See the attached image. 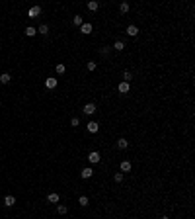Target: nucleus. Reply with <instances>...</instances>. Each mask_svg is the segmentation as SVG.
I'll list each match as a JSON object with an SVG mask.
<instances>
[{
  "label": "nucleus",
  "instance_id": "nucleus-1",
  "mask_svg": "<svg viewBox=\"0 0 195 219\" xmlns=\"http://www.w3.org/2000/svg\"><path fill=\"white\" fill-rule=\"evenodd\" d=\"M99 160H102V155H99L98 151H90L88 153V163L90 164H98Z\"/></svg>",
  "mask_w": 195,
  "mask_h": 219
},
{
  "label": "nucleus",
  "instance_id": "nucleus-2",
  "mask_svg": "<svg viewBox=\"0 0 195 219\" xmlns=\"http://www.w3.org/2000/svg\"><path fill=\"white\" fill-rule=\"evenodd\" d=\"M96 104H94V102H88V104H84V108H82V111H84L86 115H94L96 114Z\"/></svg>",
  "mask_w": 195,
  "mask_h": 219
},
{
  "label": "nucleus",
  "instance_id": "nucleus-3",
  "mask_svg": "<svg viewBox=\"0 0 195 219\" xmlns=\"http://www.w3.org/2000/svg\"><path fill=\"white\" fill-rule=\"evenodd\" d=\"M27 16H30L31 20L39 18V16H41V6H31L30 10H27Z\"/></svg>",
  "mask_w": 195,
  "mask_h": 219
},
{
  "label": "nucleus",
  "instance_id": "nucleus-4",
  "mask_svg": "<svg viewBox=\"0 0 195 219\" xmlns=\"http://www.w3.org/2000/svg\"><path fill=\"white\" fill-rule=\"evenodd\" d=\"M92 176H94V170H92V166H86V168H82V170H80V178L88 180V178H92Z\"/></svg>",
  "mask_w": 195,
  "mask_h": 219
},
{
  "label": "nucleus",
  "instance_id": "nucleus-5",
  "mask_svg": "<svg viewBox=\"0 0 195 219\" xmlns=\"http://www.w3.org/2000/svg\"><path fill=\"white\" fill-rule=\"evenodd\" d=\"M86 129H88V133H98L99 131V123L98 121H88L86 123Z\"/></svg>",
  "mask_w": 195,
  "mask_h": 219
},
{
  "label": "nucleus",
  "instance_id": "nucleus-6",
  "mask_svg": "<svg viewBox=\"0 0 195 219\" xmlns=\"http://www.w3.org/2000/svg\"><path fill=\"white\" fill-rule=\"evenodd\" d=\"M57 84H59V78H55V76H49L47 80H45V86H47L49 90H53V88H57Z\"/></svg>",
  "mask_w": 195,
  "mask_h": 219
},
{
  "label": "nucleus",
  "instance_id": "nucleus-7",
  "mask_svg": "<svg viewBox=\"0 0 195 219\" xmlns=\"http://www.w3.org/2000/svg\"><path fill=\"white\" fill-rule=\"evenodd\" d=\"M117 90H119V94H127V92H129V90H131V86H129V82H119V84H117Z\"/></svg>",
  "mask_w": 195,
  "mask_h": 219
},
{
  "label": "nucleus",
  "instance_id": "nucleus-8",
  "mask_svg": "<svg viewBox=\"0 0 195 219\" xmlns=\"http://www.w3.org/2000/svg\"><path fill=\"white\" fill-rule=\"evenodd\" d=\"M127 35H129V37H137V35H139V27H137L135 24L127 26Z\"/></svg>",
  "mask_w": 195,
  "mask_h": 219
},
{
  "label": "nucleus",
  "instance_id": "nucleus-9",
  "mask_svg": "<svg viewBox=\"0 0 195 219\" xmlns=\"http://www.w3.org/2000/svg\"><path fill=\"white\" fill-rule=\"evenodd\" d=\"M47 201H49V204H59V201H61V196L57 192H51L47 196Z\"/></svg>",
  "mask_w": 195,
  "mask_h": 219
},
{
  "label": "nucleus",
  "instance_id": "nucleus-10",
  "mask_svg": "<svg viewBox=\"0 0 195 219\" xmlns=\"http://www.w3.org/2000/svg\"><path fill=\"white\" fill-rule=\"evenodd\" d=\"M92 24H82L80 26V34H84V35H88V34H92Z\"/></svg>",
  "mask_w": 195,
  "mask_h": 219
},
{
  "label": "nucleus",
  "instance_id": "nucleus-11",
  "mask_svg": "<svg viewBox=\"0 0 195 219\" xmlns=\"http://www.w3.org/2000/svg\"><path fill=\"white\" fill-rule=\"evenodd\" d=\"M131 168H133V164L129 163V160H123V163H121V168H119V172H123V174H125V172H129Z\"/></svg>",
  "mask_w": 195,
  "mask_h": 219
},
{
  "label": "nucleus",
  "instance_id": "nucleus-12",
  "mask_svg": "<svg viewBox=\"0 0 195 219\" xmlns=\"http://www.w3.org/2000/svg\"><path fill=\"white\" fill-rule=\"evenodd\" d=\"M86 8H88L90 12H96L98 8H99V2H98V0H90V2L86 4Z\"/></svg>",
  "mask_w": 195,
  "mask_h": 219
},
{
  "label": "nucleus",
  "instance_id": "nucleus-13",
  "mask_svg": "<svg viewBox=\"0 0 195 219\" xmlns=\"http://www.w3.org/2000/svg\"><path fill=\"white\" fill-rule=\"evenodd\" d=\"M115 145H117V149H121V151H125L127 147H129V141H127V139H117V143H115Z\"/></svg>",
  "mask_w": 195,
  "mask_h": 219
},
{
  "label": "nucleus",
  "instance_id": "nucleus-14",
  "mask_svg": "<svg viewBox=\"0 0 195 219\" xmlns=\"http://www.w3.org/2000/svg\"><path fill=\"white\" fill-rule=\"evenodd\" d=\"M10 80H12V74L10 72H2V74H0V82H2V84H8Z\"/></svg>",
  "mask_w": 195,
  "mask_h": 219
},
{
  "label": "nucleus",
  "instance_id": "nucleus-15",
  "mask_svg": "<svg viewBox=\"0 0 195 219\" xmlns=\"http://www.w3.org/2000/svg\"><path fill=\"white\" fill-rule=\"evenodd\" d=\"M14 204H16V198L14 196H6V198H4V205H6V208H12Z\"/></svg>",
  "mask_w": 195,
  "mask_h": 219
},
{
  "label": "nucleus",
  "instance_id": "nucleus-16",
  "mask_svg": "<svg viewBox=\"0 0 195 219\" xmlns=\"http://www.w3.org/2000/svg\"><path fill=\"white\" fill-rule=\"evenodd\" d=\"M37 34H41V35H47V34H49V26H47V24H41V26L37 27Z\"/></svg>",
  "mask_w": 195,
  "mask_h": 219
},
{
  "label": "nucleus",
  "instance_id": "nucleus-17",
  "mask_svg": "<svg viewBox=\"0 0 195 219\" xmlns=\"http://www.w3.org/2000/svg\"><path fill=\"white\" fill-rule=\"evenodd\" d=\"M111 49H115V51H123V49H125V43H123L121 39H117V41L113 43V47H111Z\"/></svg>",
  "mask_w": 195,
  "mask_h": 219
},
{
  "label": "nucleus",
  "instance_id": "nucleus-18",
  "mask_svg": "<svg viewBox=\"0 0 195 219\" xmlns=\"http://www.w3.org/2000/svg\"><path fill=\"white\" fill-rule=\"evenodd\" d=\"M57 211H59V215H66V211H68V208H66L64 204H57Z\"/></svg>",
  "mask_w": 195,
  "mask_h": 219
},
{
  "label": "nucleus",
  "instance_id": "nucleus-19",
  "mask_svg": "<svg viewBox=\"0 0 195 219\" xmlns=\"http://www.w3.org/2000/svg\"><path fill=\"white\" fill-rule=\"evenodd\" d=\"M129 2H121L119 4V12H121V14H127V12H129Z\"/></svg>",
  "mask_w": 195,
  "mask_h": 219
},
{
  "label": "nucleus",
  "instance_id": "nucleus-20",
  "mask_svg": "<svg viewBox=\"0 0 195 219\" xmlns=\"http://www.w3.org/2000/svg\"><path fill=\"white\" fill-rule=\"evenodd\" d=\"M78 204H80L82 208H86V205L90 204V198L88 196H80V198H78Z\"/></svg>",
  "mask_w": 195,
  "mask_h": 219
},
{
  "label": "nucleus",
  "instance_id": "nucleus-21",
  "mask_svg": "<svg viewBox=\"0 0 195 219\" xmlns=\"http://www.w3.org/2000/svg\"><path fill=\"white\" fill-rule=\"evenodd\" d=\"M35 34H37V30H35L33 26H27V27H26V35H27V37H33Z\"/></svg>",
  "mask_w": 195,
  "mask_h": 219
},
{
  "label": "nucleus",
  "instance_id": "nucleus-22",
  "mask_svg": "<svg viewBox=\"0 0 195 219\" xmlns=\"http://www.w3.org/2000/svg\"><path fill=\"white\" fill-rule=\"evenodd\" d=\"M55 72H57V74H64V72H66V67H64L63 63H59V65L55 67Z\"/></svg>",
  "mask_w": 195,
  "mask_h": 219
},
{
  "label": "nucleus",
  "instance_id": "nucleus-23",
  "mask_svg": "<svg viewBox=\"0 0 195 219\" xmlns=\"http://www.w3.org/2000/svg\"><path fill=\"white\" fill-rule=\"evenodd\" d=\"M133 80V71H125L123 72V82H131Z\"/></svg>",
  "mask_w": 195,
  "mask_h": 219
},
{
  "label": "nucleus",
  "instance_id": "nucleus-24",
  "mask_svg": "<svg viewBox=\"0 0 195 219\" xmlns=\"http://www.w3.org/2000/svg\"><path fill=\"white\" fill-rule=\"evenodd\" d=\"M72 24H74V26H78V27H80L82 24H84V22H82V16H74V18H72Z\"/></svg>",
  "mask_w": 195,
  "mask_h": 219
},
{
  "label": "nucleus",
  "instance_id": "nucleus-25",
  "mask_svg": "<svg viewBox=\"0 0 195 219\" xmlns=\"http://www.w3.org/2000/svg\"><path fill=\"white\" fill-rule=\"evenodd\" d=\"M113 180H115L117 184H121V182H123V172H115V174H113Z\"/></svg>",
  "mask_w": 195,
  "mask_h": 219
},
{
  "label": "nucleus",
  "instance_id": "nucleus-26",
  "mask_svg": "<svg viewBox=\"0 0 195 219\" xmlns=\"http://www.w3.org/2000/svg\"><path fill=\"white\" fill-rule=\"evenodd\" d=\"M96 67H98L96 61H90V63H86V69H88V71H96Z\"/></svg>",
  "mask_w": 195,
  "mask_h": 219
},
{
  "label": "nucleus",
  "instance_id": "nucleus-27",
  "mask_svg": "<svg viewBox=\"0 0 195 219\" xmlns=\"http://www.w3.org/2000/svg\"><path fill=\"white\" fill-rule=\"evenodd\" d=\"M70 125H72V127H78V125H80V119H78V118H72V119H70Z\"/></svg>",
  "mask_w": 195,
  "mask_h": 219
},
{
  "label": "nucleus",
  "instance_id": "nucleus-28",
  "mask_svg": "<svg viewBox=\"0 0 195 219\" xmlns=\"http://www.w3.org/2000/svg\"><path fill=\"white\" fill-rule=\"evenodd\" d=\"M99 53H102V55H109V53H111V47H102V49H99Z\"/></svg>",
  "mask_w": 195,
  "mask_h": 219
},
{
  "label": "nucleus",
  "instance_id": "nucleus-29",
  "mask_svg": "<svg viewBox=\"0 0 195 219\" xmlns=\"http://www.w3.org/2000/svg\"><path fill=\"white\" fill-rule=\"evenodd\" d=\"M160 219H170V217H168V215H164V217H160Z\"/></svg>",
  "mask_w": 195,
  "mask_h": 219
}]
</instances>
